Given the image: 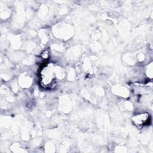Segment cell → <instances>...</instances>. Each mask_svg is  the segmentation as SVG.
I'll use <instances>...</instances> for the list:
<instances>
[{
    "label": "cell",
    "instance_id": "6da1fadb",
    "mask_svg": "<svg viewBox=\"0 0 153 153\" xmlns=\"http://www.w3.org/2000/svg\"><path fill=\"white\" fill-rule=\"evenodd\" d=\"M134 123L136 125H145L148 123V121L149 120V115L147 114H142L138 115H136L133 117Z\"/></svg>",
    "mask_w": 153,
    "mask_h": 153
}]
</instances>
